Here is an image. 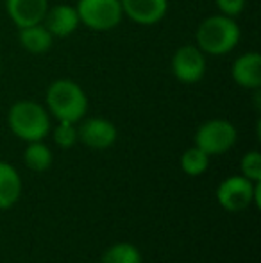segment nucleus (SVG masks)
Segmentation results:
<instances>
[{"instance_id":"nucleus-20","label":"nucleus","mask_w":261,"mask_h":263,"mask_svg":"<svg viewBox=\"0 0 261 263\" xmlns=\"http://www.w3.org/2000/svg\"><path fill=\"white\" fill-rule=\"evenodd\" d=\"M216 6H218V9L222 14L234 18L244 11L245 0H216Z\"/></svg>"},{"instance_id":"nucleus-8","label":"nucleus","mask_w":261,"mask_h":263,"mask_svg":"<svg viewBox=\"0 0 261 263\" xmlns=\"http://www.w3.org/2000/svg\"><path fill=\"white\" fill-rule=\"evenodd\" d=\"M116 136H118V131H116L115 124L98 117L88 118L77 129V138L86 147L97 151L109 149L116 142Z\"/></svg>"},{"instance_id":"nucleus-19","label":"nucleus","mask_w":261,"mask_h":263,"mask_svg":"<svg viewBox=\"0 0 261 263\" xmlns=\"http://www.w3.org/2000/svg\"><path fill=\"white\" fill-rule=\"evenodd\" d=\"M77 129L72 122H59L57 127L54 129V142L61 149H70L77 142Z\"/></svg>"},{"instance_id":"nucleus-4","label":"nucleus","mask_w":261,"mask_h":263,"mask_svg":"<svg viewBox=\"0 0 261 263\" xmlns=\"http://www.w3.org/2000/svg\"><path fill=\"white\" fill-rule=\"evenodd\" d=\"M259 181L252 183L244 176H231L224 179L216 188V199L227 211H244L254 202L259 206Z\"/></svg>"},{"instance_id":"nucleus-1","label":"nucleus","mask_w":261,"mask_h":263,"mask_svg":"<svg viewBox=\"0 0 261 263\" xmlns=\"http://www.w3.org/2000/svg\"><path fill=\"white\" fill-rule=\"evenodd\" d=\"M47 107L59 122L83 120L88 111V97L77 83L70 79L54 81L47 90Z\"/></svg>"},{"instance_id":"nucleus-14","label":"nucleus","mask_w":261,"mask_h":263,"mask_svg":"<svg viewBox=\"0 0 261 263\" xmlns=\"http://www.w3.org/2000/svg\"><path fill=\"white\" fill-rule=\"evenodd\" d=\"M54 36L47 31L45 25L36 24L29 27H22L18 32V42L27 52L31 54H43L52 47Z\"/></svg>"},{"instance_id":"nucleus-5","label":"nucleus","mask_w":261,"mask_h":263,"mask_svg":"<svg viewBox=\"0 0 261 263\" xmlns=\"http://www.w3.org/2000/svg\"><path fill=\"white\" fill-rule=\"evenodd\" d=\"M79 22L93 31H111L122 22L120 0H79L77 2Z\"/></svg>"},{"instance_id":"nucleus-18","label":"nucleus","mask_w":261,"mask_h":263,"mask_svg":"<svg viewBox=\"0 0 261 263\" xmlns=\"http://www.w3.org/2000/svg\"><path fill=\"white\" fill-rule=\"evenodd\" d=\"M240 168L244 177H247L252 183H258L261 181V154L258 151H251L242 158Z\"/></svg>"},{"instance_id":"nucleus-21","label":"nucleus","mask_w":261,"mask_h":263,"mask_svg":"<svg viewBox=\"0 0 261 263\" xmlns=\"http://www.w3.org/2000/svg\"><path fill=\"white\" fill-rule=\"evenodd\" d=\"M0 68H2V65H0Z\"/></svg>"},{"instance_id":"nucleus-10","label":"nucleus","mask_w":261,"mask_h":263,"mask_svg":"<svg viewBox=\"0 0 261 263\" xmlns=\"http://www.w3.org/2000/svg\"><path fill=\"white\" fill-rule=\"evenodd\" d=\"M7 14L16 27L42 24L49 11V0H6Z\"/></svg>"},{"instance_id":"nucleus-7","label":"nucleus","mask_w":261,"mask_h":263,"mask_svg":"<svg viewBox=\"0 0 261 263\" xmlns=\"http://www.w3.org/2000/svg\"><path fill=\"white\" fill-rule=\"evenodd\" d=\"M172 72L181 83H198L206 73L204 52L197 45H183L172 58Z\"/></svg>"},{"instance_id":"nucleus-16","label":"nucleus","mask_w":261,"mask_h":263,"mask_svg":"<svg viewBox=\"0 0 261 263\" xmlns=\"http://www.w3.org/2000/svg\"><path fill=\"white\" fill-rule=\"evenodd\" d=\"M101 263H143V258L136 246L129 242H120L106 251Z\"/></svg>"},{"instance_id":"nucleus-6","label":"nucleus","mask_w":261,"mask_h":263,"mask_svg":"<svg viewBox=\"0 0 261 263\" xmlns=\"http://www.w3.org/2000/svg\"><path fill=\"white\" fill-rule=\"evenodd\" d=\"M238 133L231 122L215 118L208 120L197 129L195 133V147L204 151L208 156L224 154L229 149H233L236 143Z\"/></svg>"},{"instance_id":"nucleus-17","label":"nucleus","mask_w":261,"mask_h":263,"mask_svg":"<svg viewBox=\"0 0 261 263\" xmlns=\"http://www.w3.org/2000/svg\"><path fill=\"white\" fill-rule=\"evenodd\" d=\"M209 165V156L200 151L198 147H192V149L185 151L181 156V168L185 174L192 177H197L200 174H204L208 170Z\"/></svg>"},{"instance_id":"nucleus-9","label":"nucleus","mask_w":261,"mask_h":263,"mask_svg":"<svg viewBox=\"0 0 261 263\" xmlns=\"http://www.w3.org/2000/svg\"><path fill=\"white\" fill-rule=\"evenodd\" d=\"M122 13L139 25H154L167 14L168 0H120Z\"/></svg>"},{"instance_id":"nucleus-13","label":"nucleus","mask_w":261,"mask_h":263,"mask_svg":"<svg viewBox=\"0 0 261 263\" xmlns=\"http://www.w3.org/2000/svg\"><path fill=\"white\" fill-rule=\"evenodd\" d=\"M22 194V179L13 165L0 161V210L14 206Z\"/></svg>"},{"instance_id":"nucleus-11","label":"nucleus","mask_w":261,"mask_h":263,"mask_svg":"<svg viewBox=\"0 0 261 263\" xmlns=\"http://www.w3.org/2000/svg\"><path fill=\"white\" fill-rule=\"evenodd\" d=\"M45 27L54 38H66V36L73 34L79 27V14L73 6L68 4H61V6H54L52 9L47 11L45 14Z\"/></svg>"},{"instance_id":"nucleus-15","label":"nucleus","mask_w":261,"mask_h":263,"mask_svg":"<svg viewBox=\"0 0 261 263\" xmlns=\"http://www.w3.org/2000/svg\"><path fill=\"white\" fill-rule=\"evenodd\" d=\"M24 161L34 172H45L52 165V153L42 142H29L24 153Z\"/></svg>"},{"instance_id":"nucleus-2","label":"nucleus","mask_w":261,"mask_h":263,"mask_svg":"<svg viewBox=\"0 0 261 263\" xmlns=\"http://www.w3.org/2000/svg\"><path fill=\"white\" fill-rule=\"evenodd\" d=\"M240 42V27L231 16H209L197 29V47L204 54L222 55L234 49Z\"/></svg>"},{"instance_id":"nucleus-12","label":"nucleus","mask_w":261,"mask_h":263,"mask_svg":"<svg viewBox=\"0 0 261 263\" xmlns=\"http://www.w3.org/2000/svg\"><path fill=\"white\" fill-rule=\"evenodd\" d=\"M233 79L242 88L258 90L261 86V55L258 52L240 55L233 65Z\"/></svg>"},{"instance_id":"nucleus-3","label":"nucleus","mask_w":261,"mask_h":263,"mask_svg":"<svg viewBox=\"0 0 261 263\" xmlns=\"http://www.w3.org/2000/svg\"><path fill=\"white\" fill-rule=\"evenodd\" d=\"M7 124L14 136L24 142H42L50 131L45 107L32 101H18L11 106Z\"/></svg>"}]
</instances>
